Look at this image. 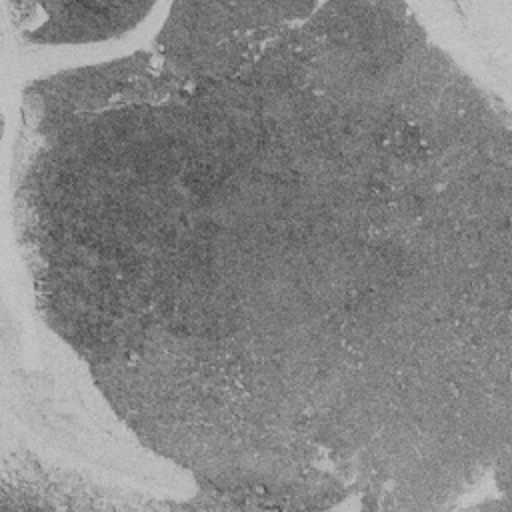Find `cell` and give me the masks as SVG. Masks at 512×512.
I'll return each instance as SVG.
<instances>
[{"label":"cell","instance_id":"1","mask_svg":"<svg viewBox=\"0 0 512 512\" xmlns=\"http://www.w3.org/2000/svg\"><path fill=\"white\" fill-rule=\"evenodd\" d=\"M22 6L42 16L38 24L22 28L34 42H82L114 36L134 26L152 8L142 2H24Z\"/></svg>","mask_w":512,"mask_h":512}]
</instances>
